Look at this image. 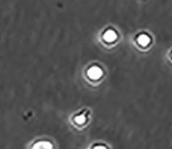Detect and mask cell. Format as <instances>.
I'll return each mask as SVG.
<instances>
[{
    "label": "cell",
    "mask_w": 172,
    "mask_h": 149,
    "mask_svg": "<svg viewBox=\"0 0 172 149\" xmlns=\"http://www.w3.org/2000/svg\"><path fill=\"white\" fill-rule=\"evenodd\" d=\"M116 37H117L116 33L112 30H107L105 34H104V38H105V41H107V42H112V41H114V40L116 39Z\"/></svg>",
    "instance_id": "cell-2"
},
{
    "label": "cell",
    "mask_w": 172,
    "mask_h": 149,
    "mask_svg": "<svg viewBox=\"0 0 172 149\" xmlns=\"http://www.w3.org/2000/svg\"><path fill=\"white\" fill-rule=\"evenodd\" d=\"M149 41H150V39H149V37H147L146 35H140L138 37V42L141 45L148 44Z\"/></svg>",
    "instance_id": "cell-3"
},
{
    "label": "cell",
    "mask_w": 172,
    "mask_h": 149,
    "mask_svg": "<svg viewBox=\"0 0 172 149\" xmlns=\"http://www.w3.org/2000/svg\"><path fill=\"white\" fill-rule=\"evenodd\" d=\"M102 74V71L100 70V68H99L98 67H93L92 68H90L89 71H88V75H89L91 78H94V79H97L99 78Z\"/></svg>",
    "instance_id": "cell-1"
}]
</instances>
